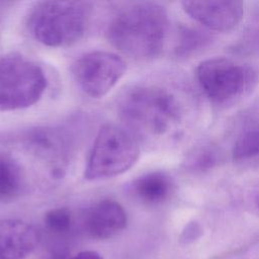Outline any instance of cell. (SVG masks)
Segmentation results:
<instances>
[{
  "instance_id": "cell-1",
  "label": "cell",
  "mask_w": 259,
  "mask_h": 259,
  "mask_svg": "<svg viewBox=\"0 0 259 259\" xmlns=\"http://www.w3.org/2000/svg\"><path fill=\"white\" fill-rule=\"evenodd\" d=\"M169 29L167 10L155 2H141L122 10L110 22L107 38L127 56L149 60L162 52Z\"/></svg>"
},
{
  "instance_id": "cell-2",
  "label": "cell",
  "mask_w": 259,
  "mask_h": 259,
  "mask_svg": "<svg viewBox=\"0 0 259 259\" xmlns=\"http://www.w3.org/2000/svg\"><path fill=\"white\" fill-rule=\"evenodd\" d=\"M91 12V4L85 1H41L29 10L26 27L45 46L68 47L84 35Z\"/></svg>"
},
{
  "instance_id": "cell-3",
  "label": "cell",
  "mask_w": 259,
  "mask_h": 259,
  "mask_svg": "<svg viewBox=\"0 0 259 259\" xmlns=\"http://www.w3.org/2000/svg\"><path fill=\"white\" fill-rule=\"evenodd\" d=\"M118 109L128 127L143 135H163L180 116L176 98L155 85H135L126 89L120 96Z\"/></svg>"
},
{
  "instance_id": "cell-4",
  "label": "cell",
  "mask_w": 259,
  "mask_h": 259,
  "mask_svg": "<svg viewBox=\"0 0 259 259\" xmlns=\"http://www.w3.org/2000/svg\"><path fill=\"white\" fill-rule=\"evenodd\" d=\"M140 157V146L127 128L106 123L94 140L84 172L86 180L112 178L128 171Z\"/></svg>"
},
{
  "instance_id": "cell-5",
  "label": "cell",
  "mask_w": 259,
  "mask_h": 259,
  "mask_svg": "<svg viewBox=\"0 0 259 259\" xmlns=\"http://www.w3.org/2000/svg\"><path fill=\"white\" fill-rule=\"evenodd\" d=\"M47 85L42 68L29 58L19 53L0 58V111L32 106L41 98Z\"/></svg>"
},
{
  "instance_id": "cell-6",
  "label": "cell",
  "mask_w": 259,
  "mask_h": 259,
  "mask_svg": "<svg viewBox=\"0 0 259 259\" xmlns=\"http://www.w3.org/2000/svg\"><path fill=\"white\" fill-rule=\"evenodd\" d=\"M196 77L206 96L217 103L248 93L257 82V74L250 66L223 57L202 61L196 68Z\"/></svg>"
},
{
  "instance_id": "cell-7",
  "label": "cell",
  "mask_w": 259,
  "mask_h": 259,
  "mask_svg": "<svg viewBox=\"0 0 259 259\" xmlns=\"http://www.w3.org/2000/svg\"><path fill=\"white\" fill-rule=\"evenodd\" d=\"M125 72V62L118 55L106 51L88 52L72 66V74L78 86L93 98L106 95Z\"/></svg>"
},
{
  "instance_id": "cell-8",
  "label": "cell",
  "mask_w": 259,
  "mask_h": 259,
  "mask_svg": "<svg viewBox=\"0 0 259 259\" xmlns=\"http://www.w3.org/2000/svg\"><path fill=\"white\" fill-rule=\"evenodd\" d=\"M183 10L192 19L208 29H234L244 15V4L238 0H185Z\"/></svg>"
},
{
  "instance_id": "cell-9",
  "label": "cell",
  "mask_w": 259,
  "mask_h": 259,
  "mask_svg": "<svg viewBox=\"0 0 259 259\" xmlns=\"http://www.w3.org/2000/svg\"><path fill=\"white\" fill-rule=\"evenodd\" d=\"M39 234L20 220L0 221V259H24L37 246Z\"/></svg>"
},
{
  "instance_id": "cell-10",
  "label": "cell",
  "mask_w": 259,
  "mask_h": 259,
  "mask_svg": "<svg viewBox=\"0 0 259 259\" xmlns=\"http://www.w3.org/2000/svg\"><path fill=\"white\" fill-rule=\"evenodd\" d=\"M126 213L123 207L111 199L95 203L86 215V228L97 239H108L125 228Z\"/></svg>"
},
{
  "instance_id": "cell-11",
  "label": "cell",
  "mask_w": 259,
  "mask_h": 259,
  "mask_svg": "<svg viewBox=\"0 0 259 259\" xmlns=\"http://www.w3.org/2000/svg\"><path fill=\"white\" fill-rule=\"evenodd\" d=\"M131 190L143 202L159 203L169 196L172 190V181L165 172L153 171L135 179L132 182Z\"/></svg>"
},
{
  "instance_id": "cell-12",
  "label": "cell",
  "mask_w": 259,
  "mask_h": 259,
  "mask_svg": "<svg viewBox=\"0 0 259 259\" xmlns=\"http://www.w3.org/2000/svg\"><path fill=\"white\" fill-rule=\"evenodd\" d=\"M26 175L22 166L7 154H0V200L18 197L26 188Z\"/></svg>"
},
{
  "instance_id": "cell-13",
  "label": "cell",
  "mask_w": 259,
  "mask_h": 259,
  "mask_svg": "<svg viewBox=\"0 0 259 259\" xmlns=\"http://www.w3.org/2000/svg\"><path fill=\"white\" fill-rule=\"evenodd\" d=\"M210 40L211 37L203 31L183 27L179 31L176 52L178 55L187 56L206 47Z\"/></svg>"
},
{
  "instance_id": "cell-14",
  "label": "cell",
  "mask_w": 259,
  "mask_h": 259,
  "mask_svg": "<svg viewBox=\"0 0 259 259\" xmlns=\"http://www.w3.org/2000/svg\"><path fill=\"white\" fill-rule=\"evenodd\" d=\"M259 154V130H250L242 134L233 149L235 160H245Z\"/></svg>"
},
{
  "instance_id": "cell-15",
  "label": "cell",
  "mask_w": 259,
  "mask_h": 259,
  "mask_svg": "<svg viewBox=\"0 0 259 259\" xmlns=\"http://www.w3.org/2000/svg\"><path fill=\"white\" fill-rule=\"evenodd\" d=\"M45 224L53 232L64 233L68 231L71 227V211L65 207L51 209L45 215Z\"/></svg>"
},
{
  "instance_id": "cell-16",
  "label": "cell",
  "mask_w": 259,
  "mask_h": 259,
  "mask_svg": "<svg viewBox=\"0 0 259 259\" xmlns=\"http://www.w3.org/2000/svg\"><path fill=\"white\" fill-rule=\"evenodd\" d=\"M201 235V228L197 222H190L184 228L180 240L184 244H188L194 240H196Z\"/></svg>"
},
{
  "instance_id": "cell-17",
  "label": "cell",
  "mask_w": 259,
  "mask_h": 259,
  "mask_svg": "<svg viewBox=\"0 0 259 259\" xmlns=\"http://www.w3.org/2000/svg\"><path fill=\"white\" fill-rule=\"evenodd\" d=\"M71 259H103L100 254L95 251H82Z\"/></svg>"
},
{
  "instance_id": "cell-18",
  "label": "cell",
  "mask_w": 259,
  "mask_h": 259,
  "mask_svg": "<svg viewBox=\"0 0 259 259\" xmlns=\"http://www.w3.org/2000/svg\"><path fill=\"white\" fill-rule=\"evenodd\" d=\"M256 203H257V205H258V207H259V195H258V197H257V199H256Z\"/></svg>"
},
{
  "instance_id": "cell-19",
  "label": "cell",
  "mask_w": 259,
  "mask_h": 259,
  "mask_svg": "<svg viewBox=\"0 0 259 259\" xmlns=\"http://www.w3.org/2000/svg\"><path fill=\"white\" fill-rule=\"evenodd\" d=\"M1 27H2V18L0 16V31H1Z\"/></svg>"
}]
</instances>
